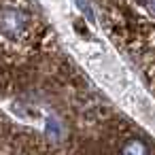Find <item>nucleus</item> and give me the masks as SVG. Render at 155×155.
<instances>
[{
  "label": "nucleus",
  "instance_id": "obj_1",
  "mask_svg": "<svg viewBox=\"0 0 155 155\" xmlns=\"http://www.w3.org/2000/svg\"><path fill=\"white\" fill-rule=\"evenodd\" d=\"M30 30V15L21 7H0V34L7 41H21Z\"/></svg>",
  "mask_w": 155,
  "mask_h": 155
},
{
  "label": "nucleus",
  "instance_id": "obj_2",
  "mask_svg": "<svg viewBox=\"0 0 155 155\" xmlns=\"http://www.w3.org/2000/svg\"><path fill=\"white\" fill-rule=\"evenodd\" d=\"M121 155H151V149L142 138H132L121 147Z\"/></svg>",
  "mask_w": 155,
  "mask_h": 155
}]
</instances>
